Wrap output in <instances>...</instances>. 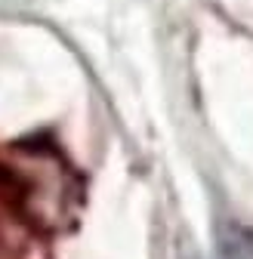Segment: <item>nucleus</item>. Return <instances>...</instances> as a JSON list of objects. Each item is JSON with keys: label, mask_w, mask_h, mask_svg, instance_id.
<instances>
[{"label": "nucleus", "mask_w": 253, "mask_h": 259, "mask_svg": "<svg viewBox=\"0 0 253 259\" xmlns=\"http://www.w3.org/2000/svg\"><path fill=\"white\" fill-rule=\"evenodd\" d=\"M219 250H223V259H253V232L241 225H223Z\"/></svg>", "instance_id": "nucleus-1"}]
</instances>
